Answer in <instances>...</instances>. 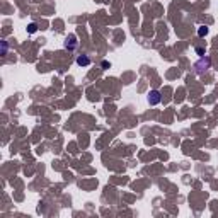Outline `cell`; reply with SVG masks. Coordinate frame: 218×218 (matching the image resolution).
I'll return each mask as SVG.
<instances>
[{
    "mask_svg": "<svg viewBox=\"0 0 218 218\" xmlns=\"http://www.w3.org/2000/svg\"><path fill=\"white\" fill-rule=\"evenodd\" d=\"M36 31H38V26H36V24H29V26H27V32H31V34H32V32H36Z\"/></svg>",
    "mask_w": 218,
    "mask_h": 218,
    "instance_id": "cell-5",
    "label": "cell"
},
{
    "mask_svg": "<svg viewBox=\"0 0 218 218\" xmlns=\"http://www.w3.org/2000/svg\"><path fill=\"white\" fill-rule=\"evenodd\" d=\"M77 65H80V66H89L90 58L87 56V55H80V56L77 58Z\"/></svg>",
    "mask_w": 218,
    "mask_h": 218,
    "instance_id": "cell-3",
    "label": "cell"
},
{
    "mask_svg": "<svg viewBox=\"0 0 218 218\" xmlns=\"http://www.w3.org/2000/svg\"><path fill=\"white\" fill-rule=\"evenodd\" d=\"M198 34H199V36H206V34H208V27H206V26H199V29H198Z\"/></svg>",
    "mask_w": 218,
    "mask_h": 218,
    "instance_id": "cell-4",
    "label": "cell"
},
{
    "mask_svg": "<svg viewBox=\"0 0 218 218\" xmlns=\"http://www.w3.org/2000/svg\"><path fill=\"white\" fill-rule=\"evenodd\" d=\"M210 66H211V60L208 56H201V60H199V61H196V63H194L196 73H199V75H201V73H204L208 68H210Z\"/></svg>",
    "mask_w": 218,
    "mask_h": 218,
    "instance_id": "cell-1",
    "label": "cell"
},
{
    "mask_svg": "<svg viewBox=\"0 0 218 218\" xmlns=\"http://www.w3.org/2000/svg\"><path fill=\"white\" fill-rule=\"evenodd\" d=\"M102 68H109V63H107V61H102Z\"/></svg>",
    "mask_w": 218,
    "mask_h": 218,
    "instance_id": "cell-6",
    "label": "cell"
},
{
    "mask_svg": "<svg viewBox=\"0 0 218 218\" xmlns=\"http://www.w3.org/2000/svg\"><path fill=\"white\" fill-rule=\"evenodd\" d=\"M159 102H160V92H159V90H152L150 96H148V104L157 106Z\"/></svg>",
    "mask_w": 218,
    "mask_h": 218,
    "instance_id": "cell-2",
    "label": "cell"
}]
</instances>
